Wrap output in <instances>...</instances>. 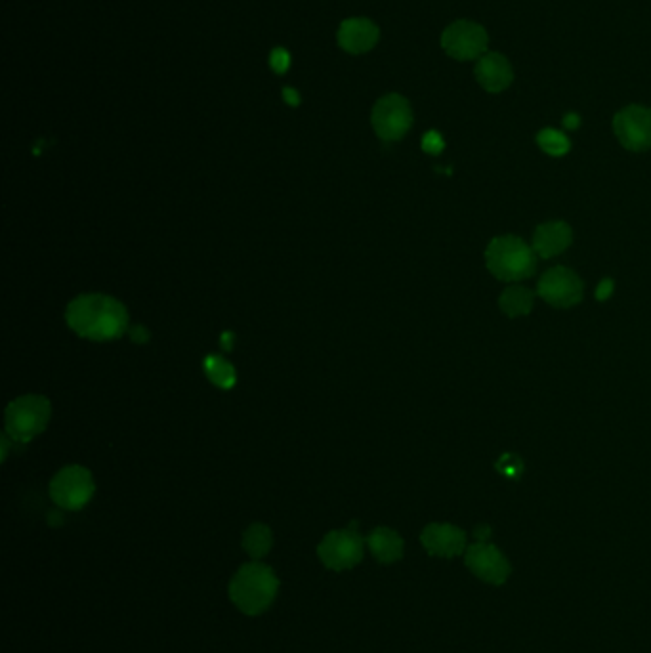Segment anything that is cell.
<instances>
[{
    "label": "cell",
    "instance_id": "d6986e66",
    "mask_svg": "<svg viewBox=\"0 0 651 653\" xmlns=\"http://www.w3.org/2000/svg\"><path fill=\"white\" fill-rule=\"evenodd\" d=\"M205 373L212 384H216L218 388H224V390L233 388L235 379H237L233 365L222 356H209L205 359Z\"/></svg>",
    "mask_w": 651,
    "mask_h": 653
},
{
    "label": "cell",
    "instance_id": "ac0fdd59",
    "mask_svg": "<svg viewBox=\"0 0 651 653\" xmlns=\"http://www.w3.org/2000/svg\"><path fill=\"white\" fill-rule=\"evenodd\" d=\"M533 302H535L533 291L525 287H508L499 298V306L504 316L508 317L527 316L533 308Z\"/></svg>",
    "mask_w": 651,
    "mask_h": 653
},
{
    "label": "cell",
    "instance_id": "e0dca14e",
    "mask_svg": "<svg viewBox=\"0 0 651 653\" xmlns=\"http://www.w3.org/2000/svg\"><path fill=\"white\" fill-rule=\"evenodd\" d=\"M243 550L251 556L252 560H262L270 554L273 547V533L266 524H252L243 533Z\"/></svg>",
    "mask_w": 651,
    "mask_h": 653
},
{
    "label": "cell",
    "instance_id": "277c9868",
    "mask_svg": "<svg viewBox=\"0 0 651 653\" xmlns=\"http://www.w3.org/2000/svg\"><path fill=\"white\" fill-rule=\"evenodd\" d=\"M52 415L50 401L42 396H21L8 403L4 422L6 436L16 442L27 443L44 432Z\"/></svg>",
    "mask_w": 651,
    "mask_h": 653
},
{
    "label": "cell",
    "instance_id": "3957f363",
    "mask_svg": "<svg viewBox=\"0 0 651 653\" xmlns=\"http://www.w3.org/2000/svg\"><path fill=\"white\" fill-rule=\"evenodd\" d=\"M485 264L487 270L501 281H522L535 274L537 254L520 237L504 235L489 243Z\"/></svg>",
    "mask_w": 651,
    "mask_h": 653
},
{
    "label": "cell",
    "instance_id": "ba28073f",
    "mask_svg": "<svg viewBox=\"0 0 651 653\" xmlns=\"http://www.w3.org/2000/svg\"><path fill=\"white\" fill-rule=\"evenodd\" d=\"M371 123L380 140L398 142L413 127V111L403 96L388 94L373 107Z\"/></svg>",
    "mask_w": 651,
    "mask_h": 653
},
{
    "label": "cell",
    "instance_id": "8992f818",
    "mask_svg": "<svg viewBox=\"0 0 651 653\" xmlns=\"http://www.w3.org/2000/svg\"><path fill=\"white\" fill-rule=\"evenodd\" d=\"M489 35L480 23L459 20L447 25L441 33V48L457 62L480 60L487 52Z\"/></svg>",
    "mask_w": 651,
    "mask_h": 653
},
{
    "label": "cell",
    "instance_id": "8fae6325",
    "mask_svg": "<svg viewBox=\"0 0 651 653\" xmlns=\"http://www.w3.org/2000/svg\"><path fill=\"white\" fill-rule=\"evenodd\" d=\"M537 293L554 308H571L583 300V281L573 270L556 266L541 277Z\"/></svg>",
    "mask_w": 651,
    "mask_h": 653
},
{
    "label": "cell",
    "instance_id": "cb8c5ba5",
    "mask_svg": "<svg viewBox=\"0 0 651 653\" xmlns=\"http://www.w3.org/2000/svg\"><path fill=\"white\" fill-rule=\"evenodd\" d=\"M128 335L132 338V342H136V344H146L147 340H149V331H147L144 325H136V327H132V329L128 331Z\"/></svg>",
    "mask_w": 651,
    "mask_h": 653
},
{
    "label": "cell",
    "instance_id": "9a60e30c",
    "mask_svg": "<svg viewBox=\"0 0 651 653\" xmlns=\"http://www.w3.org/2000/svg\"><path fill=\"white\" fill-rule=\"evenodd\" d=\"M573 241V232L566 222H548L535 230L531 249L541 258H552L564 253Z\"/></svg>",
    "mask_w": 651,
    "mask_h": 653
},
{
    "label": "cell",
    "instance_id": "7402d4cb",
    "mask_svg": "<svg viewBox=\"0 0 651 653\" xmlns=\"http://www.w3.org/2000/svg\"><path fill=\"white\" fill-rule=\"evenodd\" d=\"M270 65L275 73H285L291 65V56L285 48H275L270 54Z\"/></svg>",
    "mask_w": 651,
    "mask_h": 653
},
{
    "label": "cell",
    "instance_id": "d4e9b609",
    "mask_svg": "<svg viewBox=\"0 0 651 653\" xmlns=\"http://www.w3.org/2000/svg\"><path fill=\"white\" fill-rule=\"evenodd\" d=\"M283 98H285V102L289 106H298L300 104V96H298V92L294 88H285L283 90Z\"/></svg>",
    "mask_w": 651,
    "mask_h": 653
},
{
    "label": "cell",
    "instance_id": "5bb4252c",
    "mask_svg": "<svg viewBox=\"0 0 651 653\" xmlns=\"http://www.w3.org/2000/svg\"><path fill=\"white\" fill-rule=\"evenodd\" d=\"M378 27L371 20L352 18L346 20L338 29V44L350 54H365L378 43Z\"/></svg>",
    "mask_w": 651,
    "mask_h": 653
},
{
    "label": "cell",
    "instance_id": "7a4b0ae2",
    "mask_svg": "<svg viewBox=\"0 0 651 653\" xmlns=\"http://www.w3.org/2000/svg\"><path fill=\"white\" fill-rule=\"evenodd\" d=\"M228 592L237 610L256 617L270 610V606L275 602L279 592V579L270 566L254 560L235 571Z\"/></svg>",
    "mask_w": 651,
    "mask_h": 653
},
{
    "label": "cell",
    "instance_id": "7c38bea8",
    "mask_svg": "<svg viewBox=\"0 0 651 653\" xmlns=\"http://www.w3.org/2000/svg\"><path fill=\"white\" fill-rule=\"evenodd\" d=\"M420 543L430 556L457 558L466 552V533L453 524H430L420 533Z\"/></svg>",
    "mask_w": 651,
    "mask_h": 653
},
{
    "label": "cell",
    "instance_id": "ffe728a7",
    "mask_svg": "<svg viewBox=\"0 0 651 653\" xmlns=\"http://www.w3.org/2000/svg\"><path fill=\"white\" fill-rule=\"evenodd\" d=\"M537 144L550 157H562L571 148L569 138H567L564 132H560L556 128H545V130H541L537 134Z\"/></svg>",
    "mask_w": 651,
    "mask_h": 653
},
{
    "label": "cell",
    "instance_id": "9c48e42d",
    "mask_svg": "<svg viewBox=\"0 0 651 653\" xmlns=\"http://www.w3.org/2000/svg\"><path fill=\"white\" fill-rule=\"evenodd\" d=\"M613 132L619 144L629 151H648L651 149V109L632 104L623 107L613 117Z\"/></svg>",
    "mask_w": 651,
    "mask_h": 653
},
{
    "label": "cell",
    "instance_id": "6da1fadb",
    "mask_svg": "<svg viewBox=\"0 0 651 653\" xmlns=\"http://www.w3.org/2000/svg\"><path fill=\"white\" fill-rule=\"evenodd\" d=\"M65 321L79 337L107 342L125 335L128 312L113 296L81 295L67 306Z\"/></svg>",
    "mask_w": 651,
    "mask_h": 653
},
{
    "label": "cell",
    "instance_id": "83f0119b",
    "mask_svg": "<svg viewBox=\"0 0 651 653\" xmlns=\"http://www.w3.org/2000/svg\"><path fill=\"white\" fill-rule=\"evenodd\" d=\"M48 524L54 527L62 526L63 524L62 512H58V510H54V512H50V514H48Z\"/></svg>",
    "mask_w": 651,
    "mask_h": 653
},
{
    "label": "cell",
    "instance_id": "30bf717a",
    "mask_svg": "<svg viewBox=\"0 0 651 653\" xmlns=\"http://www.w3.org/2000/svg\"><path fill=\"white\" fill-rule=\"evenodd\" d=\"M464 564L487 585H504L512 573L508 558L495 545L476 543L464 552Z\"/></svg>",
    "mask_w": 651,
    "mask_h": 653
},
{
    "label": "cell",
    "instance_id": "5b68a950",
    "mask_svg": "<svg viewBox=\"0 0 651 653\" xmlns=\"http://www.w3.org/2000/svg\"><path fill=\"white\" fill-rule=\"evenodd\" d=\"M356 524H350L348 529L329 531L319 547L317 558L321 564L331 571H348L356 568L365 554V541L357 533Z\"/></svg>",
    "mask_w": 651,
    "mask_h": 653
},
{
    "label": "cell",
    "instance_id": "52a82bcc",
    "mask_svg": "<svg viewBox=\"0 0 651 653\" xmlns=\"http://www.w3.org/2000/svg\"><path fill=\"white\" fill-rule=\"evenodd\" d=\"M94 495L92 472L73 464L62 468L50 482V497L62 510H81Z\"/></svg>",
    "mask_w": 651,
    "mask_h": 653
},
{
    "label": "cell",
    "instance_id": "2e32d148",
    "mask_svg": "<svg viewBox=\"0 0 651 653\" xmlns=\"http://www.w3.org/2000/svg\"><path fill=\"white\" fill-rule=\"evenodd\" d=\"M365 543H367L369 552L373 554V558L384 566L396 564L403 558V552H405V543H403L401 535L390 527L373 529Z\"/></svg>",
    "mask_w": 651,
    "mask_h": 653
},
{
    "label": "cell",
    "instance_id": "4316f807",
    "mask_svg": "<svg viewBox=\"0 0 651 653\" xmlns=\"http://www.w3.org/2000/svg\"><path fill=\"white\" fill-rule=\"evenodd\" d=\"M474 535H476L478 543H485L489 539V535H491V529L487 526L476 527V533Z\"/></svg>",
    "mask_w": 651,
    "mask_h": 653
},
{
    "label": "cell",
    "instance_id": "4fadbf2b",
    "mask_svg": "<svg viewBox=\"0 0 651 653\" xmlns=\"http://www.w3.org/2000/svg\"><path fill=\"white\" fill-rule=\"evenodd\" d=\"M474 77L489 94H501L514 81V67L501 52H485L476 60Z\"/></svg>",
    "mask_w": 651,
    "mask_h": 653
},
{
    "label": "cell",
    "instance_id": "484cf974",
    "mask_svg": "<svg viewBox=\"0 0 651 653\" xmlns=\"http://www.w3.org/2000/svg\"><path fill=\"white\" fill-rule=\"evenodd\" d=\"M579 125H581V119H579L577 113H567L566 117H564V127L569 128V130H575V128H579Z\"/></svg>",
    "mask_w": 651,
    "mask_h": 653
},
{
    "label": "cell",
    "instance_id": "44dd1931",
    "mask_svg": "<svg viewBox=\"0 0 651 653\" xmlns=\"http://www.w3.org/2000/svg\"><path fill=\"white\" fill-rule=\"evenodd\" d=\"M443 148H445V142H443V138H441L436 130H430V132L424 134V138H422V149H424L426 153H430V155H438V153L443 151Z\"/></svg>",
    "mask_w": 651,
    "mask_h": 653
},
{
    "label": "cell",
    "instance_id": "603a6c76",
    "mask_svg": "<svg viewBox=\"0 0 651 653\" xmlns=\"http://www.w3.org/2000/svg\"><path fill=\"white\" fill-rule=\"evenodd\" d=\"M613 289H615V285H613L611 279H602L600 285H598V289H596V298L600 302L602 300H608L609 296L613 295Z\"/></svg>",
    "mask_w": 651,
    "mask_h": 653
}]
</instances>
